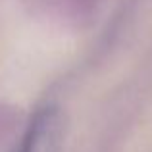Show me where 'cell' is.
Listing matches in <instances>:
<instances>
[{"label": "cell", "instance_id": "cell-1", "mask_svg": "<svg viewBox=\"0 0 152 152\" xmlns=\"http://www.w3.org/2000/svg\"><path fill=\"white\" fill-rule=\"evenodd\" d=\"M64 142V119L56 106H45L31 118L12 152H60Z\"/></svg>", "mask_w": 152, "mask_h": 152}]
</instances>
